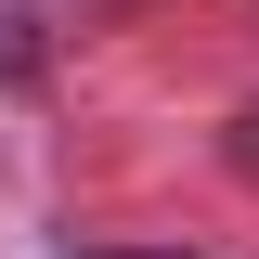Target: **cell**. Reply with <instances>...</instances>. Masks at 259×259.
Listing matches in <instances>:
<instances>
[{
    "label": "cell",
    "instance_id": "obj_1",
    "mask_svg": "<svg viewBox=\"0 0 259 259\" xmlns=\"http://www.w3.org/2000/svg\"><path fill=\"white\" fill-rule=\"evenodd\" d=\"M39 65V0H0V78H26Z\"/></svg>",
    "mask_w": 259,
    "mask_h": 259
},
{
    "label": "cell",
    "instance_id": "obj_3",
    "mask_svg": "<svg viewBox=\"0 0 259 259\" xmlns=\"http://www.w3.org/2000/svg\"><path fill=\"white\" fill-rule=\"evenodd\" d=\"M78 259H194V246H78Z\"/></svg>",
    "mask_w": 259,
    "mask_h": 259
},
{
    "label": "cell",
    "instance_id": "obj_2",
    "mask_svg": "<svg viewBox=\"0 0 259 259\" xmlns=\"http://www.w3.org/2000/svg\"><path fill=\"white\" fill-rule=\"evenodd\" d=\"M221 156H233V168L259 182V104H233V130H221Z\"/></svg>",
    "mask_w": 259,
    "mask_h": 259
}]
</instances>
